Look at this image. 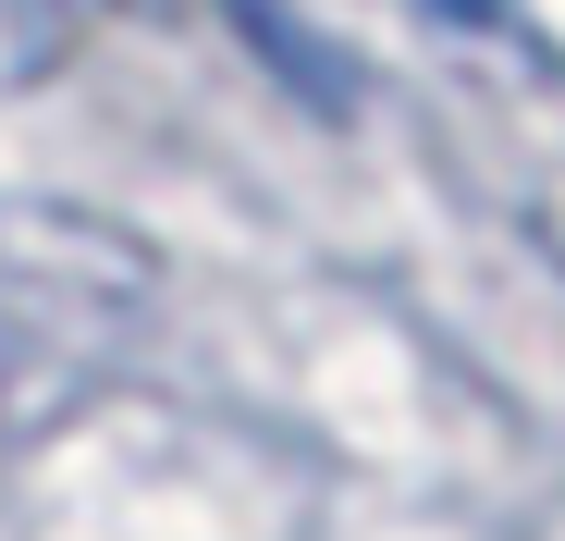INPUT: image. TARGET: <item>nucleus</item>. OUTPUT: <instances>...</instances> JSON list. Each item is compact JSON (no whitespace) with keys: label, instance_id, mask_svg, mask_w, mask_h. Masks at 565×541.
Masks as SVG:
<instances>
[]
</instances>
